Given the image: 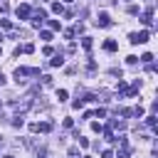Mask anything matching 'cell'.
I'll return each instance as SVG.
<instances>
[{"mask_svg": "<svg viewBox=\"0 0 158 158\" xmlns=\"http://www.w3.org/2000/svg\"><path fill=\"white\" fill-rule=\"evenodd\" d=\"M40 69H25V67H17L15 69V81L17 84H25V77H37Z\"/></svg>", "mask_w": 158, "mask_h": 158, "instance_id": "cell-1", "label": "cell"}, {"mask_svg": "<svg viewBox=\"0 0 158 158\" xmlns=\"http://www.w3.org/2000/svg\"><path fill=\"white\" fill-rule=\"evenodd\" d=\"M30 131H32V133H37V131H40V133H49V131H52V123H49V121H42V123H30Z\"/></svg>", "mask_w": 158, "mask_h": 158, "instance_id": "cell-2", "label": "cell"}, {"mask_svg": "<svg viewBox=\"0 0 158 158\" xmlns=\"http://www.w3.org/2000/svg\"><path fill=\"white\" fill-rule=\"evenodd\" d=\"M96 25H99V27H111V17H109V12H99Z\"/></svg>", "mask_w": 158, "mask_h": 158, "instance_id": "cell-3", "label": "cell"}, {"mask_svg": "<svg viewBox=\"0 0 158 158\" xmlns=\"http://www.w3.org/2000/svg\"><path fill=\"white\" fill-rule=\"evenodd\" d=\"M30 15H32V7H30V5H20V7H17V17H20V20H27Z\"/></svg>", "mask_w": 158, "mask_h": 158, "instance_id": "cell-4", "label": "cell"}, {"mask_svg": "<svg viewBox=\"0 0 158 158\" xmlns=\"http://www.w3.org/2000/svg\"><path fill=\"white\" fill-rule=\"evenodd\" d=\"M148 37H151V32H148V30L136 32V44H146V42H148Z\"/></svg>", "mask_w": 158, "mask_h": 158, "instance_id": "cell-5", "label": "cell"}, {"mask_svg": "<svg viewBox=\"0 0 158 158\" xmlns=\"http://www.w3.org/2000/svg\"><path fill=\"white\" fill-rule=\"evenodd\" d=\"M109 128H126V121L116 116V118H111V121H109Z\"/></svg>", "mask_w": 158, "mask_h": 158, "instance_id": "cell-6", "label": "cell"}, {"mask_svg": "<svg viewBox=\"0 0 158 158\" xmlns=\"http://www.w3.org/2000/svg\"><path fill=\"white\" fill-rule=\"evenodd\" d=\"M104 49H106V52H116V49H118V44H116L114 40H106V42H104Z\"/></svg>", "mask_w": 158, "mask_h": 158, "instance_id": "cell-7", "label": "cell"}, {"mask_svg": "<svg viewBox=\"0 0 158 158\" xmlns=\"http://www.w3.org/2000/svg\"><path fill=\"white\" fill-rule=\"evenodd\" d=\"M49 64H52V67H62V64H64V57H62V52H59V54H54Z\"/></svg>", "mask_w": 158, "mask_h": 158, "instance_id": "cell-8", "label": "cell"}, {"mask_svg": "<svg viewBox=\"0 0 158 158\" xmlns=\"http://www.w3.org/2000/svg\"><path fill=\"white\" fill-rule=\"evenodd\" d=\"M116 158H131V148L128 146H121V151L116 153Z\"/></svg>", "mask_w": 158, "mask_h": 158, "instance_id": "cell-9", "label": "cell"}, {"mask_svg": "<svg viewBox=\"0 0 158 158\" xmlns=\"http://www.w3.org/2000/svg\"><path fill=\"white\" fill-rule=\"evenodd\" d=\"M44 17H47L44 10H35V12H32V20H42V22H44Z\"/></svg>", "mask_w": 158, "mask_h": 158, "instance_id": "cell-10", "label": "cell"}, {"mask_svg": "<svg viewBox=\"0 0 158 158\" xmlns=\"http://www.w3.org/2000/svg\"><path fill=\"white\" fill-rule=\"evenodd\" d=\"M52 12L62 15V12H64V5H62V2H52Z\"/></svg>", "mask_w": 158, "mask_h": 158, "instance_id": "cell-11", "label": "cell"}, {"mask_svg": "<svg viewBox=\"0 0 158 158\" xmlns=\"http://www.w3.org/2000/svg\"><path fill=\"white\" fill-rule=\"evenodd\" d=\"M91 44H94V42H91V37H81V47H84L86 52L91 49Z\"/></svg>", "mask_w": 158, "mask_h": 158, "instance_id": "cell-12", "label": "cell"}, {"mask_svg": "<svg viewBox=\"0 0 158 158\" xmlns=\"http://www.w3.org/2000/svg\"><path fill=\"white\" fill-rule=\"evenodd\" d=\"M20 49H22L25 54H32V52H35V44H30V42H27V44H22Z\"/></svg>", "mask_w": 158, "mask_h": 158, "instance_id": "cell-13", "label": "cell"}, {"mask_svg": "<svg viewBox=\"0 0 158 158\" xmlns=\"http://www.w3.org/2000/svg\"><path fill=\"white\" fill-rule=\"evenodd\" d=\"M0 27L2 30H12V20H0Z\"/></svg>", "mask_w": 158, "mask_h": 158, "instance_id": "cell-14", "label": "cell"}, {"mask_svg": "<svg viewBox=\"0 0 158 158\" xmlns=\"http://www.w3.org/2000/svg\"><path fill=\"white\" fill-rule=\"evenodd\" d=\"M138 62H143V64H148V62H153V54H151V52H146V54H143V57H141Z\"/></svg>", "mask_w": 158, "mask_h": 158, "instance_id": "cell-15", "label": "cell"}, {"mask_svg": "<svg viewBox=\"0 0 158 158\" xmlns=\"http://www.w3.org/2000/svg\"><path fill=\"white\" fill-rule=\"evenodd\" d=\"M67 96H69L67 89H59V91H57V99H59V101H67Z\"/></svg>", "mask_w": 158, "mask_h": 158, "instance_id": "cell-16", "label": "cell"}, {"mask_svg": "<svg viewBox=\"0 0 158 158\" xmlns=\"http://www.w3.org/2000/svg\"><path fill=\"white\" fill-rule=\"evenodd\" d=\"M22 123H25V118H22V116H15V118H12V126H15V128H20Z\"/></svg>", "mask_w": 158, "mask_h": 158, "instance_id": "cell-17", "label": "cell"}, {"mask_svg": "<svg viewBox=\"0 0 158 158\" xmlns=\"http://www.w3.org/2000/svg\"><path fill=\"white\" fill-rule=\"evenodd\" d=\"M91 131H94V133H101V131H104V126H101L99 121H94V123H91Z\"/></svg>", "mask_w": 158, "mask_h": 158, "instance_id": "cell-18", "label": "cell"}, {"mask_svg": "<svg viewBox=\"0 0 158 158\" xmlns=\"http://www.w3.org/2000/svg\"><path fill=\"white\" fill-rule=\"evenodd\" d=\"M40 37H42L44 42H49V40H52V32H49V30H44V32H40Z\"/></svg>", "mask_w": 158, "mask_h": 158, "instance_id": "cell-19", "label": "cell"}, {"mask_svg": "<svg viewBox=\"0 0 158 158\" xmlns=\"http://www.w3.org/2000/svg\"><path fill=\"white\" fill-rule=\"evenodd\" d=\"M91 114H94L96 118H104V116H106V109H96V111H91Z\"/></svg>", "mask_w": 158, "mask_h": 158, "instance_id": "cell-20", "label": "cell"}, {"mask_svg": "<svg viewBox=\"0 0 158 158\" xmlns=\"http://www.w3.org/2000/svg\"><path fill=\"white\" fill-rule=\"evenodd\" d=\"M118 114H121V116H123V118H128V116H133V109H121V111H118Z\"/></svg>", "mask_w": 158, "mask_h": 158, "instance_id": "cell-21", "label": "cell"}, {"mask_svg": "<svg viewBox=\"0 0 158 158\" xmlns=\"http://www.w3.org/2000/svg\"><path fill=\"white\" fill-rule=\"evenodd\" d=\"M77 138H79V146L81 148H89V138H84V136H77Z\"/></svg>", "mask_w": 158, "mask_h": 158, "instance_id": "cell-22", "label": "cell"}, {"mask_svg": "<svg viewBox=\"0 0 158 158\" xmlns=\"http://www.w3.org/2000/svg\"><path fill=\"white\" fill-rule=\"evenodd\" d=\"M72 106H74V109H81V106H84V99H74Z\"/></svg>", "mask_w": 158, "mask_h": 158, "instance_id": "cell-23", "label": "cell"}, {"mask_svg": "<svg viewBox=\"0 0 158 158\" xmlns=\"http://www.w3.org/2000/svg\"><path fill=\"white\" fill-rule=\"evenodd\" d=\"M146 123H148V126H151V128H156V116H153V114H151V116H148V118H146Z\"/></svg>", "mask_w": 158, "mask_h": 158, "instance_id": "cell-24", "label": "cell"}, {"mask_svg": "<svg viewBox=\"0 0 158 158\" xmlns=\"http://www.w3.org/2000/svg\"><path fill=\"white\" fill-rule=\"evenodd\" d=\"M128 15H138V5H128Z\"/></svg>", "mask_w": 158, "mask_h": 158, "instance_id": "cell-25", "label": "cell"}, {"mask_svg": "<svg viewBox=\"0 0 158 158\" xmlns=\"http://www.w3.org/2000/svg\"><path fill=\"white\" fill-rule=\"evenodd\" d=\"M42 84H44V86H52V77H49V74H47V77H42Z\"/></svg>", "mask_w": 158, "mask_h": 158, "instance_id": "cell-26", "label": "cell"}, {"mask_svg": "<svg viewBox=\"0 0 158 158\" xmlns=\"http://www.w3.org/2000/svg\"><path fill=\"white\" fill-rule=\"evenodd\" d=\"M49 27H52V30H59V27H62V25H59V22H57V20H49Z\"/></svg>", "mask_w": 158, "mask_h": 158, "instance_id": "cell-27", "label": "cell"}, {"mask_svg": "<svg viewBox=\"0 0 158 158\" xmlns=\"http://www.w3.org/2000/svg\"><path fill=\"white\" fill-rule=\"evenodd\" d=\"M136 62H138V57H133V54H131V57H126V64H136Z\"/></svg>", "mask_w": 158, "mask_h": 158, "instance_id": "cell-28", "label": "cell"}, {"mask_svg": "<svg viewBox=\"0 0 158 158\" xmlns=\"http://www.w3.org/2000/svg\"><path fill=\"white\" fill-rule=\"evenodd\" d=\"M133 116H138V118H141V116H143V109H141V106H136V109H133Z\"/></svg>", "mask_w": 158, "mask_h": 158, "instance_id": "cell-29", "label": "cell"}, {"mask_svg": "<svg viewBox=\"0 0 158 158\" xmlns=\"http://www.w3.org/2000/svg\"><path fill=\"white\" fill-rule=\"evenodd\" d=\"M101 158H114V153H111V151H104V153H101Z\"/></svg>", "mask_w": 158, "mask_h": 158, "instance_id": "cell-30", "label": "cell"}, {"mask_svg": "<svg viewBox=\"0 0 158 158\" xmlns=\"http://www.w3.org/2000/svg\"><path fill=\"white\" fill-rule=\"evenodd\" d=\"M2 84H5V77H2V72H0V86H2Z\"/></svg>", "mask_w": 158, "mask_h": 158, "instance_id": "cell-31", "label": "cell"}, {"mask_svg": "<svg viewBox=\"0 0 158 158\" xmlns=\"http://www.w3.org/2000/svg\"><path fill=\"white\" fill-rule=\"evenodd\" d=\"M62 2H74V0H62Z\"/></svg>", "mask_w": 158, "mask_h": 158, "instance_id": "cell-32", "label": "cell"}, {"mask_svg": "<svg viewBox=\"0 0 158 158\" xmlns=\"http://www.w3.org/2000/svg\"><path fill=\"white\" fill-rule=\"evenodd\" d=\"M81 158H91V156H81Z\"/></svg>", "mask_w": 158, "mask_h": 158, "instance_id": "cell-33", "label": "cell"}, {"mask_svg": "<svg viewBox=\"0 0 158 158\" xmlns=\"http://www.w3.org/2000/svg\"><path fill=\"white\" fill-rule=\"evenodd\" d=\"M5 158H15V156H5Z\"/></svg>", "mask_w": 158, "mask_h": 158, "instance_id": "cell-34", "label": "cell"}, {"mask_svg": "<svg viewBox=\"0 0 158 158\" xmlns=\"http://www.w3.org/2000/svg\"><path fill=\"white\" fill-rule=\"evenodd\" d=\"M0 52H2V49H0Z\"/></svg>", "mask_w": 158, "mask_h": 158, "instance_id": "cell-35", "label": "cell"}]
</instances>
